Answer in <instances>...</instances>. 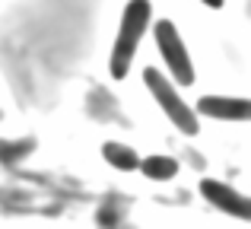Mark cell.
<instances>
[{
    "instance_id": "8",
    "label": "cell",
    "mask_w": 251,
    "mask_h": 229,
    "mask_svg": "<svg viewBox=\"0 0 251 229\" xmlns=\"http://www.w3.org/2000/svg\"><path fill=\"white\" fill-rule=\"evenodd\" d=\"M201 3H207L210 10H220V6H223V0H201Z\"/></svg>"
},
{
    "instance_id": "2",
    "label": "cell",
    "mask_w": 251,
    "mask_h": 229,
    "mask_svg": "<svg viewBox=\"0 0 251 229\" xmlns=\"http://www.w3.org/2000/svg\"><path fill=\"white\" fill-rule=\"evenodd\" d=\"M143 83H147V89L153 93V99H156V105L162 108V112L169 115V121L175 124L181 134H188V137H194L197 130H201V121H197V115H194V108L188 105V102L178 96V89H175V83L169 80V76H162L156 67H147L143 70Z\"/></svg>"
},
{
    "instance_id": "5",
    "label": "cell",
    "mask_w": 251,
    "mask_h": 229,
    "mask_svg": "<svg viewBox=\"0 0 251 229\" xmlns=\"http://www.w3.org/2000/svg\"><path fill=\"white\" fill-rule=\"evenodd\" d=\"M197 115L216 118V121H251V99L235 96H203L197 102Z\"/></svg>"
},
{
    "instance_id": "6",
    "label": "cell",
    "mask_w": 251,
    "mask_h": 229,
    "mask_svg": "<svg viewBox=\"0 0 251 229\" xmlns=\"http://www.w3.org/2000/svg\"><path fill=\"white\" fill-rule=\"evenodd\" d=\"M102 156H105L108 166L118 169V172H134V169H140V156H137L127 143H118V140L102 143Z\"/></svg>"
},
{
    "instance_id": "7",
    "label": "cell",
    "mask_w": 251,
    "mask_h": 229,
    "mask_svg": "<svg viewBox=\"0 0 251 229\" xmlns=\"http://www.w3.org/2000/svg\"><path fill=\"white\" fill-rule=\"evenodd\" d=\"M140 172L153 181H169L178 175V162L172 156H147V159H140Z\"/></svg>"
},
{
    "instance_id": "3",
    "label": "cell",
    "mask_w": 251,
    "mask_h": 229,
    "mask_svg": "<svg viewBox=\"0 0 251 229\" xmlns=\"http://www.w3.org/2000/svg\"><path fill=\"white\" fill-rule=\"evenodd\" d=\"M153 32H156V48H159L162 61L169 64L172 80L181 83V86H191V83H194V64H191L188 48H184V42H181V35H178L175 23L159 19Z\"/></svg>"
},
{
    "instance_id": "4",
    "label": "cell",
    "mask_w": 251,
    "mask_h": 229,
    "mask_svg": "<svg viewBox=\"0 0 251 229\" xmlns=\"http://www.w3.org/2000/svg\"><path fill=\"white\" fill-rule=\"evenodd\" d=\"M201 194H203V201H210V204L216 207V210L229 213V217H235V220H251V198L242 194V191H235V188L226 185V181L203 178L201 181Z\"/></svg>"
},
{
    "instance_id": "1",
    "label": "cell",
    "mask_w": 251,
    "mask_h": 229,
    "mask_svg": "<svg viewBox=\"0 0 251 229\" xmlns=\"http://www.w3.org/2000/svg\"><path fill=\"white\" fill-rule=\"evenodd\" d=\"M150 16H153V6L150 0H130L121 13V25H118V38L115 48H111V61L108 70L115 80H124L130 74V64H134V54L140 48L143 32L150 29Z\"/></svg>"
}]
</instances>
